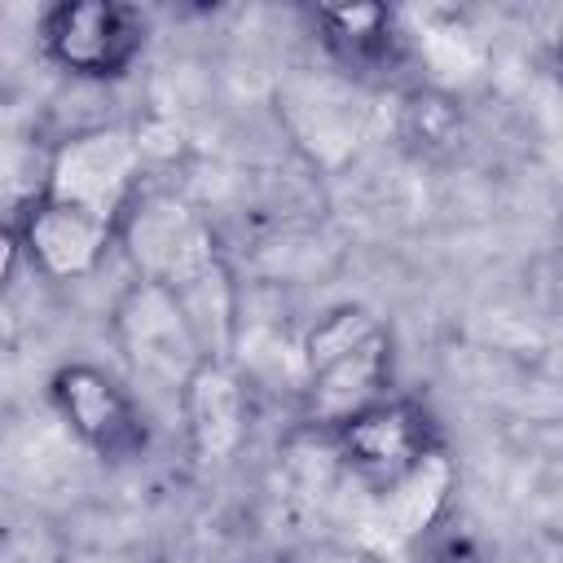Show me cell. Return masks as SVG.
Listing matches in <instances>:
<instances>
[{"label": "cell", "mask_w": 563, "mask_h": 563, "mask_svg": "<svg viewBox=\"0 0 563 563\" xmlns=\"http://www.w3.org/2000/svg\"><path fill=\"white\" fill-rule=\"evenodd\" d=\"M119 238L136 277L163 286L180 303L202 356L229 361L238 339V299L211 224L172 194H145L119 220Z\"/></svg>", "instance_id": "cell-1"}, {"label": "cell", "mask_w": 563, "mask_h": 563, "mask_svg": "<svg viewBox=\"0 0 563 563\" xmlns=\"http://www.w3.org/2000/svg\"><path fill=\"white\" fill-rule=\"evenodd\" d=\"M334 444H339V457L378 488L391 484L400 471H409L427 449H435L422 409L405 400H378L361 409L356 418L334 427Z\"/></svg>", "instance_id": "cell-6"}, {"label": "cell", "mask_w": 563, "mask_h": 563, "mask_svg": "<svg viewBox=\"0 0 563 563\" xmlns=\"http://www.w3.org/2000/svg\"><path fill=\"white\" fill-rule=\"evenodd\" d=\"M449 493H453V462L444 457V449H427L409 471H400L391 484L378 488V501L369 506L365 528L383 550L409 545L440 519V510L449 506Z\"/></svg>", "instance_id": "cell-9"}, {"label": "cell", "mask_w": 563, "mask_h": 563, "mask_svg": "<svg viewBox=\"0 0 563 563\" xmlns=\"http://www.w3.org/2000/svg\"><path fill=\"white\" fill-rule=\"evenodd\" d=\"M114 334H119V347L132 365V378L145 391L180 405V391H185L189 374L198 369V361H207L189 321H185V312H180V303L163 286L136 277L119 295Z\"/></svg>", "instance_id": "cell-3"}, {"label": "cell", "mask_w": 563, "mask_h": 563, "mask_svg": "<svg viewBox=\"0 0 563 563\" xmlns=\"http://www.w3.org/2000/svg\"><path fill=\"white\" fill-rule=\"evenodd\" d=\"M435 563H479V554L471 545H449V550H440Z\"/></svg>", "instance_id": "cell-15"}, {"label": "cell", "mask_w": 563, "mask_h": 563, "mask_svg": "<svg viewBox=\"0 0 563 563\" xmlns=\"http://www.w3.org/2000/svg\"><path fill=\"white\" fill-rule=\"evenodd\" d=\"M18 260H22V238H18L13 229L0 224V286L18 273Z\"/></svg>", "instance_id": "cell-14"}, {"label": "cell", "mask_w": 563, "mask_h": 563, "mask_svg": "<svg viewBox=\"0 0 563 563\" xmlns=\"http://www.w3.org/2000/svg\"><path fill=\"white\" fill-rule=\"evenodd\" d=\"M141 141L123 128H88L66 136L44 167L40 198L57 207L88 211L106 224L119 229L128 207L136 202V180H141Z\"/></svg>", "instance_id": "cell-2"}, {"label": "cell", "mask_w": 563, "mask_h": 563, "mask_svg": "<svg viewBox=\"0 0 563 563\" xmlns=\"http://www.w3.org/2000/svg\"><path fill=\"white\" fill-rule=\"evenodd\" d=\"M422 57L427 66L435 70V79H466L475 66H479V48L471 40V31L453 18V22H440V26H427L422 31Z\"/></svg>", "instance_id": "cell-13"}, {"label": "cell", "mask_w": 563, "mask_h": 563, "mask_svg": "<svg viewBox=\"0 0 563 563\" xmlns=\"http://www.w3.org/2000/svg\"><path fill=\"white\" fill-rule=\"evenodd\" d=\"M53 405L62 409V418L70 422V431L101 457L110 462H128L141 457L150 444L145 418L132 405V396L101 374L97 365H62L53 374Z\"/></svg>", "instance_id": "cell-4"}, {"label": "cell", "mask_w": 563, "mask_h": 563, "mask_svg": "<svg viewBox=\"0 0 563 563\" xmlns=\"http://www.w3.org/2000/svg\"><path fill=\"white\" fill-rule=\"evenodd\" d=\"M114 233H119L114 224H106L88 211L35 198L18 238H22V251L35 260L40 273H48L57 282H70V277H88L106 260Z\"/></svg>", "instance_id": "cell-10"}, {"label": "cell", "mask_w": 563, "mask_h": 563, "mask_svg": "<svg viewBox=\"0 0 563 563\" xmlns=\"http://www.w3.org/2000/svg\"><path fill=\"white\" fill-rule=\"evenodd\" d=\"M185 435L202 462H224L246 440V387L229 361H198L176 405Z\"/></svg>", "instance_id": "cell-7"}, {"label": "cell", "mask_w": 563, "mask_h": 563, "mask_svg": "<svg viewBox=\"0 0 563 563\" xmlns=\"http://www.w3.org/2000/svg\"><path fill=\"white\" fill-rule=\"evenodd\" d=\"M321 26L330 31L325 40L352 57V62H369V57H387L396 35H391V13L383 4H352V9H325Z\"/></svg>", "instance_id": "cell-11"}, {"label": "cell", "mask_w": 563, "mask_h": 563, "mask_svg": "<svg viewBox=\"0 0 563 563\" xmlns=\"http://www.w3.org/2000/svg\"><path fill=\"white\" fill-rule=\"evenodd\" d=\"M374 330H383L378 325V317L374 312H365V308H334V312H325L312 330H308V339H303V352H299V361H303V374H312V369H321V365H330L334 356H343V352H352L356 343H365Z\"/></svg>", "instance_id": "cell-12"}, {"label": "cell", "mask_w": 563, "mask_h": 563, "mask_svg": "<svg viewBox=\"0 0 563 563\" xmlns=\"http://www.w3.org/2000/svg\"><path fill=\"white\" fill-rule=\"evenodd\" d=\"M387 378H391V343H387V330H374L352 352H343L330 365L303 374V409H308L312 422L343 427L361 409L387 400L383 396Z\"/></svg>", "instance_id": "cell-8"}, {"label": "cell", "mask_w": 563, "mask_h": 563, "mask_svg": "<svg viewBox=\"0 0 563 563\" xmlns=\"http://www.w3.org/2000/svg\"><path fill=\"white\" fill-rule=\"evenodd\" d=\"M167 563H172V559H167Z\"/></svg>", "instance_id": "cell-16"}, {"label": "cell", "mask_w": 563, "mask_h": 563, "mask_svg": "<svg viewBox=\"0 0 563 563\" xmlns=\"http://www.w3.org/2000/svg\"><path fill=\"white\" fill-rule=\"evenodd\" d=\"M44 48L70 75L110 79L132 66L141 48V22L132 9L106 4V0L57 4L44 18Z\"/></svg>", "instance_id": "cell-5"}]
</instances>
